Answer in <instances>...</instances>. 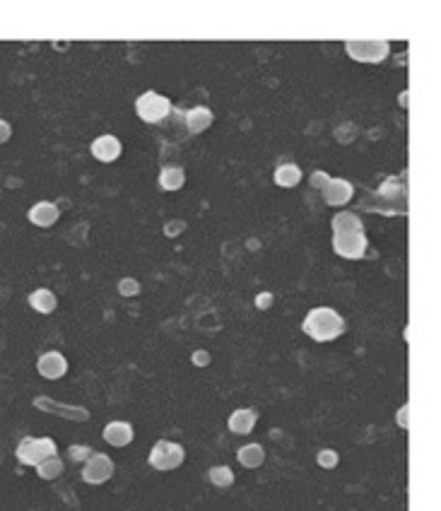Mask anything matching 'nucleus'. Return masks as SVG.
<instances>
[{
    "label": "nucleus",
    "instance_id": "nucleus-1",
    "mask_svg": "<svg viewBox=\"0 0 441 511\" xmlns=\"http://www.w3.org/2000/svg\"><path fill=\"white\" fill-rule=\"evenodd\" d=\"M302 331L314 343H333L348 331V321L331 307H316L304 316Z\"/></svg>",
    "mask_w": 441,
    "mask_h": 511
},
{
    "label": "nucleus",
    "instance_id": "nucleus-2",
    "mask_svg": "<svg viewBox=\"0 0 441 511\" xmlns=\"http://www.w3.org/2000/svg\"><path fill=\"white\" fill-rule=\"evenodd\" d=\"M15 456L22 466L37 468L46 458L58 456V444L51 437H25L15 449Z\"/></svg>",
    "mask_w": 441,
    "mask_h": 511
},
{
    "label": "nucleus",
    "instance_id": "nucleus-3",
    "mask_svg": "<svg viewBox=\"0 0 441 511\" xmlns=\"http://www.w3.org/2000/svg\"><path fill=\"white\" fill-rule=\"evenodd\" d=\"M345 54L357 63L376 66V63H384L391 56V44L384 39H350L345 44Z\"/></svg>",
    "mask_w": 441,
    "mask_h": 511
},
{
    "label": "nucleus",
    "instance_id": "nucleus-4",
    "mask_svg": "<svg viewBox=\"0 0 441 511\" xmlns=\"http://www.w3.org/2000/svg\"><path fill=\"white\" fill-rule=\"evenodd\" d=\"M184 461H186V449L176 442H169V439H160V442L150 449V456H147V463L160 473L176 471L179 466H184Z\"/></svg>",
    "mask_w": 441,
    "mask_h": 511
},
{
    "label": "nucleus",
    "instance_id": "nucleus-5",
    "mask_svg": "<svg viewBox=\"0 0 441 511\" xmlns=\"http://www.w3.org/2000/svg\"><path fill=\"white\" fill-rule=\"evenodd\" d=\"M135 114L145 123H162L172 114V102H169V97L160 95V92H143L135 99Z\"/></svg>",
    "mask_w": 441,
    "mask_h": 511
},
{
    "label": "nucleus",
    "instance_id": "nucleus-6",
    "mask_svg": "<svg viewBox=\"0 0 441 511\" xmlns=\"http://www.w3.org/2000/svg\"><path fill=\"white\" fill-rule=\"evenodd\" d=\"M333 251L345 261H362L369 251V239L364 232L333 234Z\"/></svg>",
    "mask_w": 441,
    "mask_h": 511
},
{
    "label": "nucleus",
    "instance_id": "nucleus-7",
    "mask_svg": "<svg viewBox=\"0 0 441 511\" xmlns=\"http://www.w3.org/2000/svg\"><path fill=\"white\" fill-rule=\"evenodd\" d=\"M114 471H116L114 461H111L107 454H102V451H94V454L85 461V466H82L80 478H82V483H87V485H104L111 480Z\"/></svg>",
    "mask_w": 441,
    "mask_h": 511
},
{
    "label": "nucleus",
    "instance_id": "nucleus-8",
    "mask_svg": "<svg viewBox=\"0 0 441 511\" xmlns=\"http://www.w3.org/2000/svg\"><path fill=\"white\" fill-rule=\"evenodd\" d=\"M34 408L41 410V413H49L54 417H63V420L70 422H87L90 420V410L82 408V405H68L61 401H54L49 396H37L34 398Z\"/></svg>",
    "mask_w": 441,
    "mask_h": 511
},
{
    "label": "nucleus",
    "instance_id": "nucleus-9",
    "mask_svg": "<svg viewBox=\"0 0 441 511\" xmlns=\"http://www.w3.org/2000/svg\"><path fill=\"white\" fill-rule=\"evenodd\" d=\"M37 372H39L44 379H49V381L63 379V377L68 374V360H66V355H63V352H58V350H49V352H44V355H39Z\"/></svg>",
    "mask_w": 441,
    "mask_h": 511
},
{
    "label": "nucleus",
    "instance_id": "nucleus-10",
    "mask_svg": "<svg viewBox=\"0 0 441 511\" xmlns=\"http://www.w3.org/2000/svg\"><path fill=\"white\" fill-rule=\"evenodd\" d=\"M90 152H92V157L97 162H104V164H111V162H116L121 157V152H123V145H121V140L116 138V135H99L97 140L90 145Z\"/></svg>",
    "mask_w": 441,
    "mask_h": 511
},
{
    "label": "nucleus",
    "instance_id": "nucleus-11",
    "mask_svg": "<svg viewBox=\"0 0 441 511\" xmlns=\"http://www.w3.org/2000/svg\"><path fill=\"white\" fill-rule=\"evenodd\" d=\"M321 193H323V201L331 205V208H343V205H348L352 198H355V186H352L348 179H331Z\"/></svg>",
    "mask_w": 441,
    "mask_h": 511
},
{
    "label": "nucleus",
    "instance_id": "nucleus-12",
    "mask_svg": "<svg viewBox=\"0 0 441 511\" xmlns=\"http://www.w3.org/2000/svg\"><path fill=\"white\" fill-rule=\"evenodd\" d=\"M58 217H61V210H58V205L51 203V201L34 203L32 208H29V213H27V220L32 222L34 227H39V229L54 227L58 222Z\"/></svg>",
    "mask_w": 441,
    "mask_h": 511
},
{
    "label": "nucleus",
    "instance_id": "nucleus-13",
    "mask_svg": "<svg viewBox=\"0 0 441 511\" xmlns=\"http://www.w3.org/2000/svg\"><path fill=\"white\" fill-rule=\"evenodd\" d=\"M102 437H104V442H107V444L116 446V449H123V446L133 444L135 432H133V425H131V422H126V420H114V422H109V425L104 427Z\"/></svg>",
    "mask_w": 441,
    "mask_h": 511
},
{
    "label": "nucleus",
    "instance_id": "nucleus-14",
    "mask_svg": "<svg viewBox=\"0 0 441 511\" xmlns=\"http://www.w3.org/2000/svg\"><path fill=\"white\" fill-rule=\"evenodd\" d=\"M229 432L239 434V437H246V434L254 432V427L258 425V413L254 408H237L227 420Z\"/></svg>",
    "mask_w": 441,
    "mask_h": 511
},
{
    "label": "nucleus",
    "instance_id": "nucleus-15",
    "mask_svg": "<svg viewBox=\"0 0 441 511\" xmlns=\"http://www.w3.org/2000/svg\"><path fill=\"white\" fill-rule=\"evenodd\" d=\"M213 121H215V114L210 107H193L186 111V128H188V133H193V135L205 133L210 126H213Z\"/></svg>",
    "mask_w": 441,
    "mask_h": 511
},
{
    "label": "nucleus",
    "instance_id": "nucleus-16",
    "mask_svg": "<svg viewBox=\"0 0 441 511\" xmlns=\"http://www.w3.org/2000/svg\"><path fill=\"white\" fill-rule=\"evenodd\" d=\"M29 307H32L37 314H54L58 309V297L56 292H51L49 287H39V290H34L32 295L27 297Z\"/></svg>",
    "mask_w": 441,
    "mask_h": 511
},
{
    "label": "nucleus",
    "instance_id": "nucleus-17",
    "mask_svg": "<svg viewBox=\"0 0 441 511\" xmlns=\"http://www.w3.org/2000/svg\"><path fill=\"white\" fill-rule=\"evenodd\" d=\"M333 234H348V232H364V222L362 217L352 210H340L338 215L331 220Z\"/></svg>",
    "mask_w": 441,
    "mask_h": 511
},
{
    "label": "nucleus",
    "instance_id": "nucleus-18",
    "mask_svg": "<svg viewBox=\"0 0 441 511\" xmlns=\"http://www.w3.org/2000/svg\"><path fill=\"white\" fill-rule=\"evenodd\" d=\"M237 461L244 468H251V471H254V468H261L263 463H266V449H263L261 444H244L237 451Z\"/></svg>",
    "mask_w": 441,
    "mask_h": 511
},
{
    "label": "nucleus",
    "instance_id": "nucleus-19",
    "mask_svg": "<svg viewBox=\"0 0 441 511\" xmlns=\"http://www.w3.org/2000/svg\"><path fill=\"white\" fill-rule=\"evenodd\" d=\"M273 179L280 189H294V186H299V181H302V167H299V164H292V162L280 164V167L275 169Z\"/></svg>",
    "mask_w": 441,
    "mask_h": 511
},
{
    "label": "nucleus",
    "instance_id": "nucleus-20",
    "mask_svg": "<svg viewBox=\"0 0 441 511\" xmlns=\"http://www.w3.org/2000/svg\"><path fill=\"white\" fill-rule=\"evenodd\" d=\"M184 184H186V172L181 167H176V164H169V167H164L160 172V189L162 191L174 193V191L184 189Z\"/></svg>",
    "mask_w": 441,
    "mask_h": 511
},
{
    "label": "nucleus",
    "instance_id": "nucleus-21",
    "mask_svg": "<svg viewBox=\"0 0 441 511\" xmlns=\"http://www.w3.org/2000/svg\"><path fill=\"white\" fill-rule=\"evenodd\" d=\"M63 471H66V463H63L61 456H51L37 466V475L41 480H56V478H61Z\"/></svg>",
    "mask_w": 441,
    "mask_h": 511
},
{
    "label": "nucleus",
    "instance_id": "nucleus-22",
    "mask_svg": "<svg viewBox=\"0 0 441 511\" xmlns=\"http://www.w3.org/2000/svg\"><path fill=\"white\" fill-rule=\"evenodd\" d=\"M208 480L220 490H227V487L234 485V471L229 466H213L208 471Z\"/></svg>",
    "mask_w": 441,
    "mask_h": 511
},
{
    "label": "nucleus",
    "instance_id": "nucleus-23",
    "mask_svg": "<svg viewBox=\"0 0 441 511\" xmlns=\"http://www.w3.org/2000/svg\"><path fill=\"white\" fill-rule=\"evenodd\" d=\"M379 196L386 198V201H396L398 196H405V186L401 184V179H396V176H388L384 184L379 186Z\"/></svg>",
    "mask_w": 441,
    "mask_h": 511
},
{
    "label": "nucleus",
    "instance_id": "nucleus-24",
    "mask_svg": "<svg viewBox=\"0 0 441 511\" xmlns=\"http://www.w3.org/2000/svg\"><path fill=\"white\" fill-rule=\"evenodd\" d=\"M316 463H319L321 468H326V471H333L340 463V456L335 449H321L319 454H316Z\"/></svg>",
    "mask_w": 441,
    "mask_h": 511
},
{
    "label": "nucleus",
    "instance_id": "nucleus-25",
    "mask_svg": "<svg viewBox=\"0 0 441 511\" xmlns=\"http://www.w3.org/2000/svg\"><path fill=\"white\" fill-rule=\"evenodd\" d=\"M119 295H123V297L140 295V283L135 278H121L119 280Z\"/></svg>",
    "mask_w": 441,
    "mask_h": 511
},
{
    "label": "nucleus",
    "instance_id": "nucleus-26",
    "mask_svg": "<svg viewBox=\"0 0 441 511\" xmlns=\"http://www.w3.org/2000/svg\"><path fill=\"white\" fill-rule=\"evenodd\" d=\"M94 454V451L90 449L87 444H75V446H70L68 449V456H70V461H75V463H85L87 458H90Z\"/></svg>",
    "mask_w": 441,
    "mask_h": 511
},
{
    "label": "nucleus",
    "instance_id": "nucleus-27",
    "mask_svg": "<svg viewBox=\"0 0 441 511\" xmlns=\"http://www.w3.org/2000/svg\"><path fill=\"white\" fill-rule=\"evenodd\" d=\"M333 176H328L326 172H314L309 176V184H311V189H316V191H323L328 186V181H331Z\"/></svg>",
    "mask_w": 441,
    "mask_h": 511
},
{
    "label": "nucleus",
    "instance_id": "nucleus-28",
    "mask_svg": "<svg viewBox=\"0 0 441 511\" xmlns=\"http://www.w3.org/2000/svg\"><path fill=\"white\" fill-rule=\"evenodd\" d=\"M191 362L196 364V367H208V364H210V352L196 350V352H193V357H191Z\"/></svg>",
    "mask_w": 441,
    "mask_h": 511
},
{
    "label": "nucleus",
    "instance_id": "nucleus-29",
    "mask_svg": "<svg viewBox=\"0 0 441 511\" xmlns=\"http://www.w3.org/2000/svg\"><path fill=\"white\" fill-rule=\"evenodd\" d=\"M10 138H13V126H10L8 121H3V119H0V145H3V143H8Z\"/></svg>",
    "mask_w": 441,
    "mask_h": 511
},
{
    "label": "nucleus",
    "instance_id": "nucleus-30",
    "mask_svg": "<svg viewBox=\"0 0 441 511\" xmlns=\"http://www.w3.org/2000/svg\"><path fill=\"white\" fill-rule=\"evenodd\" d=\"M256 307H258V309L273 307V295H270V292H263V295H258V297H256Z\"/></svg>",
    "mask_w": 441,
    "mask_h": 511
},
{
    "label": "nucleus",
    "instance_id": "nucleus-31",
    "mask_svg": "<svg viewBox=\"0 0 441 511\" xmlns=\"http://www.w3.org/2000/svg\"><path fill=\"white\" fill-rule=\"evenodd\" d=\"M408 405H403V408L401 410H398V425H401L403 427V430H408V427H410V422H408Z\"/></svg>",
    "mask_w": 441,
    "mask_h": 511
}]
</instances>
